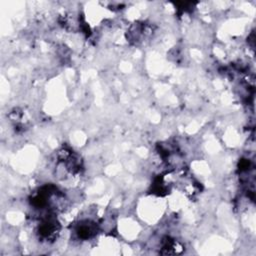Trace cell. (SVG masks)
Returning a JSON list of instances; mask_svg holds the SVG:
<instances>
[{
    "instance_id": "obj_1",
    "label": "cell",
    "mask_w": 256,
    "mask_h": 256,
    "mask_svg": "<svg viewBox=\"0 0 256 256\" xmlns=\"http://www.w3.org/2000/svg\"><path fill=\"white\" fill-rule=\"evenodd\" d=\"M97 231H98V226L94 222L88 221V220H85L79 223L76 226V230H75L78 238L82 240H88L94 237Z\"/></svg>"
}]
</instances>
